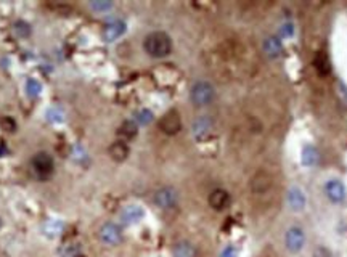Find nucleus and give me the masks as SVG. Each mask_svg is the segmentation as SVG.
<instances>
[{"label":"nucleus","instance_id":"nucleus-1","mask_svg":"<svg viewBox=\"0 0 347 257\" xmlns=\"http://www.w3.org/2000/svg\"><path fill=\"white\" fill-rule=\"evenodd\" d=\"M143 47H145V52L149 57L153 58H163L167 57L172 50V40L166 32H151L145 37L143 42Z\"/></svg>","mask_w":347,"mask_h":257},{"label":"nucleus","instance_id":"nucleus-2","mask_svg":"<svg viewBox=\"0 0 347 257\" xmlns=\"http://www.w3.org/2000/svg\"><path fill=\"white\" fill-rule=\"evenodd\" d=\"M31 167L34 175L39 178V180H47L53 175L55 172V163H53V158L49 153L40 151L37 153L31 161Z\"/></svg>","mask_w":347,"mask_h":257},{"label":"nucleus","instance_id":"nucleus-3","mask_svg":"<svg viewBox=\"0 0 347 257\" xmlns=\"http://www.w3.org/2000/svg\"><path fill=\"white\" fill-rule=\"evenodd\" d=\"M214 95H215V92H214V87L211 86V84L200 81L191 87L190 97H191V101H193L196 106H206L214 100Z\"/></svg>","mask_w":347,"mask_h":257},{"label":"nucleus","instance_id":"nucleus-4","mask_svg":"<svg viewBox=\"0 0 347 257\" xmlns=\"http://www.w3.org/2000/svg\"><path fill=\"white\" fill-rule=\"evenodd\" d=\"M285 244H286V249L289 253L296 254V253H301L304 244H306V233L301 228V227H289L288 231L285 235Z\"/></svg>","mask_w":347,"mask_h":257},{"label":"nucleus","instance_id":"nucleus-5","mask_svg":"<svg viewBox=\"0 0 347 257\" xmlns=\"http://www.w3.org/2000/svg\"><path fill=\"white\" fill-rule=\"evenodd\" d=\"M159 129L167 135H175L182 129V119L180 114L175 110L167 111L166 114L159 119Z\"/></svg>","mask_w":347,"mask_h":257},{"label":"nucleus","instance_id":"nucleus-6","mask_svg":"<svg viewBox=\"0 0 347 257\" xmlns=\"http://www.w3.org/2000/svg\"><path fill=\"white\" fill-rule=\"evenodd\" d=\"M325 193L328 196V200L334 204H339L346 200V187L343 182L339 180H328L325 185Z\"/></svg>","mask_w":347,"mask_h":257},{"label":"nucleus","instance_id":"nucleus-7","mask_svg":"<svg viewBox=\"0 0 347 257\" xmlns=\"http://www.w3.org/2000/svg\"><path fill=\"white\" fill-rule=\"evenodd\" d=\"M273 185V178L270 174H267V172H257V174L251 178V190L254 191V193H265L272 188Z\"/></svg>","mask_w":347,"mask_h":257},{"label":"nucleus","instance_id":"nucleus-8","mask_svg":"<svg viewBox=\"0 0 347 257\" xmlns=\"http://www.w3.org/2000/svg\"><path fill=\"white\" fill-rule=\"evenodd\" d=\"M230 204V195L229 191H225L222 188L214 190L211 195H209V206L215 211H224L225 207H229Z\"/></svg>","mask_w":347,"mask_h":257},{"label":"nucleus","instance_id":"nucleus-9","mask_svg":"<svg viewBox=\"0 0 347 257\" xmlns=\"http://www.w3.org/2000/svg\"><path fill=\"white\" fill-rule=\"evenodd\" d=\"M154 202L161 209H169L177 202V193L172 188H161L154 195Z\"/></svg>","mask_w":347,"mask_h":257},{"label":"nucleus","instance_id":"nucleus-10","mask_svg":"<svg viewBox=\"0 0 347 257\" xmlns=\"http://www.w3.org/2000/svg\"><path fill=\"white\" fill-rule=\"evenodd\" d=\"M100 236H101V240H103L105 243H108V244H117L122 238L121 228H119V227L115 225V224L103 225V228H101V231H100Z\"/></svg>","mask_w":347,"mask_h":257},{"label":"nucleus","instance_id":"nucleus-11","mask_svg":"<svg viewBox=\"0 0 347 257\" xmlns=\"http://www.w3.org/2000/svg\"><path fill=\"white\" fill-rule=\"evenodd\" d=\"M288 204L291 207V211L294 212H301L304 207H306V195L302 193L301 188H291L288 193Z\"/></svg>","mask_w":347,"mask_h":257},{"label":"nucleus","instance_id":"nucleus-12","mask_svg":"<svg viewBox=\"0 0 347 257\" xmlns=\"http://www.w3.org/2000/svg\"><path fill=\"white\" fill-rule=\"evenodd\" d=\"M314 66L317 69V73L320 76H326L330 74L331 71V63H330V58L325 52H318L314 58Z\"/></svg>","mask_w":347,"mask_h":257},{"label":"nucleus","instance_id":"nucleus-13","mask_svg":"<svg viewBox=\"0 0 347 257\" xmlns=\"http://www.w3.org/2000/svg\"><path fill=\"white\" fill-rule=\"evenodd\" d=\"M110 154L115 161H124L129 156V146L124 142H116L113 143L110 148Z\"/></svg>","mask_w":347,"mask_h":257},{"label":"nucleus","instance_id":"nucleus-14","mask_svg":"<svg viewBox=\"0 0 347 257\" xmlns=\"http://www.w3.org/2000/svg\"><path fill=\"white\" fill-rule=\"evenodd\" d=\"M264 50L270 58H277L281 50H283V45H281V40L277 37H268L264 44Z\"/></svg>","mask_w":347,"mask_h":257},{"label":"nucleus","instance_id":"nucleus-15","mask_svg":"<svg viewBox=\"0 0 347 257\" xmlns=\"http://www.w3.org/2000/svg\"><path fill=\"white\" fill-rule=\"evenodd\" d=\"M318 161V151L315 146H306L302 149V163L304 166H314Z\"/></svg>","mask_w":347,"mask_h":257},{"label":"nucleus","instance_id":"nucleus-16","mask_svg":"<svg viewBox=\"0 0 347 257\" xmlns=\"http://www.w3.org/2000/svg\"><path fill=\"white\" fill-rule=\"evenodd\" d=\"M174 257H195V249L188 243H178L174 248Z\"/></svg>","mask_w":347,"mask_h":257},{"label":"nucleus","instance_id":"nucleus-17","mask_svg":"<svg viewBox=\"0 0 347 257\" xmlns=\"http://www.w3.org/2000/svg\"><path fill=\"white\" fill-rule=\"evenodd\" d=\"M121 137H124L125 140H129V139H134V137L137 135V125L134 122H130V121H125L121 127H119V132H117Z\"/></svg>","mask_w":347,"mask_h":257},{"label":"nucleus","instance_id":"nucleus-18","mask_svg":"<svg viewBox=\"0 0 347 257\" xmlns=\"http://www.w3.org/2000/svg\"><path fill=\"white\" fill-rule=\"evenodd\" d=\"M209 129H211V122H209V119H206V117H201L200 121H196V124L193 125V132L196 134L200 137V134H202V132H209Z\"/></svg>","mask_w":347,"mask_h":257},{"label":"nucleus","instance_id":"nucleus-19","mask_svg":"<svg viewBox=\"0 0 347 257\" xmlns=\"http://www.w3.org/2000/svg\"><path fill=\"white\" fill-rule=\"evenodd\" d=\"M281 34H283V35H291L292 34V26L291 25L283 26V29H281Z\"/></svg>","mask_w":347,"mask_h":257}]
</instances>
